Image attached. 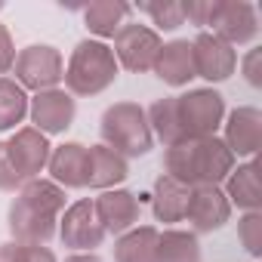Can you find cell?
Instances as JSON below:
<instances>
[{"label":"cell","mask_w":262,"mask_h":262,"mask_svg":"<svg viewBox=\"0 0 262 262\" xmlns=\"http://www.w3.org/2000/svg\"><path fill=\"white\" fill-rule=\"evenodd\" d=\"M65 210V191L50 179H31L22 185L10 207V231L16 244H47L56 234V222Z\"/></svg>","instance_id":"1"},{"label":"cell","mask_w":262,"mask_h":262,"mask_svg":"<svg viewBox=\"0 0 262 262\" xmlns=\"http://www.w3.org/2000/svg\"><path fill=\"white\" fill-rule=\"evenodd\" d=\"M13 65H16V83L22 90H34V93L56 90V83L65 77V65H62L59 50L47 47V43L25 47Z\"/></svg>","instance_id":"5"},{"label":"cell","mask_w":262,"mask_h":262,"mask_svg":"<svg viewBox=\"0 0 262 262\" xmlns=\"http://www.w3.org/2000/svg\"><path fill=\"white\" fill-rule=\"evenodd\" d=\"M259 59H262V53L259 50H253L250 56H247V62H244V74H247V80L253 83V86H259L262 80H259Z\"/></svg>","instance_id":"32"},{"label":"cell","mask_w":262,"mask_h":262,"mask_svg":"<svg viewBox=\"0 0 262 262\" xmlns=\"http://www.w3.org/2000/svg\"><path fill=\"white\" fill-rule=\"evenodd\" d=\"M225 198H228V204H237L247 213L259 210L262 191H259V167H256V161L244 164V167H234L225 176Z\"/></svg>","instance_id":"19"},{"label":"cell","mask_w":262,"mask_h":262,"mask_svg":"<svg viewBox=\"0 0 262 262\" xmlns=\"http://www.w3.org/2000/svg\"><path fill=\"white\" fill-rule=\"evenodd\" d=\"M161 37L155 28L148 25H139V22H129L123 25L117 34H114V59L126 68V71H155V62H158V53H161Z\"/></svg>","instance_id":"7"},{"label":"cell","mask_w":262,"mask_h":262,"mask_svg":"<svg viewBox=\"0 0 262 262\" xmlns=\"http://www.w3.org/2000/svg\"><path fill=\"white\" fill-rule=\"evenodd\" d=\"M158 228L142 225V228H129L126 234H120V241L114 244V262H155V250H158Z\"/></svg>","instance_id":"22"},{"label":"cell","mask_w":262,"mask_h":262,"mask_svg":"<svg viewBox=\"0 0 262 262\" xmlns=\"http://www.w3.org/2000/svg\"><path fill=\"white\" fill-rule=\"evenodd\" d=\"M228 151L234 158H253L262 145V114L250 105L244 108H234L228 114V123H225V139Z\"/></svg>","instance_id":"15"},{"label":"cell","mask_w":262,"mask_h":262,"mask_svg":"<svg viewBox=\"0 0 262 262\" xmlns=\"http://www.w3.org/2000/svg\"><path fill=\"white\" fill-rule=\"evenodd\" d=\"M22 185H25V179L19 176L13 158H10L7 142H0V191H16V188H22Z\"/></svg>","instance_id":"28"},{"label":"cell","mask_w":262,"mask_h":262,"mask_svg":"<svg viewBox=\"0 0 262 262\" xmlns=\"http://www.w3.org/2000/svg\"><path fill=\"white\" fill-rule=\"evenodd\" d=\"M167 176L198 188V185H219L225 176L234 170V155L228 145L216 136H201V139H185L179 145H170L164 155Z\"/></svg>","instance_id":"2"},{"label":"cell","mask_w":262,"mask_h":262,"mask_svg":"<svg viewBox=\"0 0 262 262\" xmlns=\"http://www.w3.org/2000/svg\"><path fill=\"white\" fill-rule=\"evenodd\" d=\"M102 139L120 158H142L151 151L155 136L145 117V108L136 102H114L102 114Z\"/></svg>","instance_id":"3"},{"label":"cell","mask_w":262,"mask_h":262,"mask_svg":"<svg viewBox=\"0 0 262 262\" xmlns=\"http://www.w3.org/2000/svg\"><path fill=\"white\" fill-rule=\"evenodd\" d=\"M228 216H231V204H228V198L219 185L191 188L185 219L194 225V231H216L228 222Z\"/></svg>","instance_id":"12"},{"label":"cell","mask_w":262,"mask_h":262,"mask_svg":"<svg viewBox=\"0 0 262 262\" xmlns=\"http://www.w3.org/2000/svg\"><path fill=\"white\" fill-rule=\"evenodd\" d=\"M139 10L148 13V16L155 19V25L164 28V31H173V28H179V25L185 22L179 4H139Z\"/></svg>","instance_id":"26"},{"label":"cell","mask_w":262,"mask_h":262,"mask_svg":"<svg viewBox=\"0 0 262 262\" xmlns=\"http://www.w3.org/2000/svg\"><path fill=\"white\" fill-rule=\"evenodd\" d=\"M129 176L126 158H120L117 151H111L108 145H93L86 151V185L90 188H114Z\"/></svg>","instance_id":"16"},{"label":"cell","mask_w":262,"mask_h":262,"mask_svg":"<svg viewBox=\"0 0 262 262\" xmlns=\"http://www.w3.org/2000/svg\"><path fill=\"white\" fill-rule=\"evenodd\" d=\"M93 207H96V216H99L105 234H126L139 222V201L133 191L108 188L93 201Z\"/></svg>","instance_id":"13"},{"label":"cell","mask_w":262,"mask_h":262,"mask_svg":"<svg viewBox=\"0 0 262 262\" xmlns=\"http://www.w3.org/2000/svg\"><path fill=\"white\" fill-rule=\"evenodd\" d=\"M237 237H241V244L247 247L250 256H259L262 253V216L259 213H247L237 222Z\"/></svg>","instance_id":"27"},{"label":"cell","mask_w":262,"mask_h":262,"mask_svg":"<svg viewBox=\"0 0 262 262\" xmlns=\"http://www.w3.org/2000/svg\"><path fill=\"white\" fill-rule=\"evenodd\" d=\"M114 77H117V59L111 47L99 40H80L68 59L62 80L68 86V96H99L114 83Z\"/></svg>","instance_id":"4"},{"label":"cell","mask_w":262,"mask_h":262,"mask_svg":"<svg viewBox=\"0 0 262 262\" xmlns=\"http://www.w3.org/2000/svg\"><path fill=\"white\" fill-rule=\"evenodd\" d=\"M182 16L194 25H210L213 13H216V0H191V4H179Z\"/></svg>","instance_id":"30"},{"label":"cell","mask_w":262,"mask_h":262,"mask_svg":"<svg viewBox=\"0 0 262 262\" xmlns=\"http://www.w3.org/2000/svg\"><path fill=\"white\" fill-rule=\"evenodd\" d=\"M86 145L80 142H65L59 145L53 155H50V173H53V182L62 188H83L86 185Z\"/></svg>","instance_id":"17"},{"label":"cell","mask_w":262,"mask_h":262,"mask_svg":"<svg viewBox=\"0 0 262 262\" xmlns=\"http://www.w3.org/2000/svg\"><path fill=\"white\" fill-rule=\"evenodd\" d=\"M31 120L37 123L34 129H40V133H65V129L71 126L74 120V99L65 93V90H43L31 99Z\"/></svg>","instance_id":"14"},{"label":"cell","mask_w":262,"mask_h":262,"mask_svg":"<svg viewBox=\"0 0 262 262\" xmlns=\"http://www.w3.org/2000/svg\"><path fill=\"white\" fill-rule=\"evenodd\" d=\"M25 114H28L25 90L10 77H0V129H13L16 123H22Z\"/></svg>","instance_id":"25"},{"label":"cell","mask_w":262,"mask_h":262,"mask_svg":"<svg viewBox=\"0 0 262 262\" xmlns=\"http://www.w3.org/2000/svg\"><path fill=\"white\" fill-rule=\"evenodd\" d=\"M210 34L225 40L228 47H241L256 40L259 22H256V7L247 0H216V13L210 19Z\"/></svg>","instance_id":"8"},{"label":"cell","mask_w":262,"mask_h":262,"mask_svg":"<svg viewBox=\"0 0 262 262\" xmlns=\"http://www.w3.org/2000/svg\"><path fill=\"white\" fill-rule=\"evenodd\" d=\"M155 71L164 83L170 86H185L194 77V62H191V43L188 40H170L161 47Z\"/></svg>","instance_id":"18"},{"label":"cell","mask_w":262,"mask_h":262,"mask_svg":"<svg viewBox=\"0 0 262 262\" xmlns=\"http://www.w3.org/2000/svg\"><path fill=\"white\" fill-rule=\"evenodd\" d=\"M13 253H16V244H0V262H13Z\"/></svg>","instance_id":"34"},{"label":"cell","mask_w":262,"mask_h":262,"mask_svg":"<svg viewBox=\"0 0 262 262\" xmlns=\"http://www.w3.org/2000/svg\"><path fill=\"white\" fill-rule=\"evenodd\" d=\"M59 237L71 250H96V247H102L105 228H102L90 198H83V201H77V204H71L65 210V216L59 219Z\"/></svg>","instance_id":"10"},{"label":"cell","mask_w":262,"mask_h":262,"mask_svg":"<svg viewBox=\"0 0 262 262\" xmlns=\"http://www.w3.org/2000/svg\"><path fill=\"white\" fill-rule=\"evenodd\" d=\"M0 10H4V4H0Z\"/></svg>","instance_id":"35"},{"label":"cell","mask_w":262,"mask_h":262,"mask_svg":"<svg viewBox=\"0 0 262 262\" xmlns=\"http://www.w3.org/2000/svg\"><path fill=\"white\" fill-rule=\"evenodd\" d=\"M145 117H148V126H151V136H158L167 148L185 142V129H182V120H179L176 96L158 99V102L145 111Z\"/></svg>","instance_id":"21"},{"label":"cell","mask_w":262,"mask_h":262,"mask_svg":"<svg viewBox=\"0 0 262 262\" xmlns=\"http://www.w3.org/2000/svg\"><path fill=\"white\" fill-rule=\"evenodd\" d=\"M65 262H102L96 253H74V256H68Z\"/></svg>","instance_id":"33"},{"label":"cell","mask_w":262,"mask_h":262,"mask_svg":"<svg viewBox=\"0 0 262 262\" xmlns=\"http://www.w3.org/2000/svg\"><path fill=\"white\" fill-rule=\"evenodd\" d=\"M191 62H194V77H204L210 83L228 80L237 68V53L225 40H219L210 31H201L191 40Z\"/></svg>","instance_id":"9"},{"label":"cell","mask_w":262,"mask_h":262,"mask_svg":"<svg viewBox=\"0 0 262 262\" xmlns=\"http://www.w3.org/2000/svg\"><path fill=\"white\" fill-rule=\"evenodd\" d=\"M155 262H201V244L191 231H164L158 234Z\"/></svg>","instance_id":"24"},{"label":"cell","mask_w":262,"mask_h":262,"mask_svg":"<svg viewBox=\"0 0 262 262\" xmlns=\"http://www.w3.org/2000/svg\"><path fill=\"white\" fill-rule=\"evenodd\" d=\"M7 148H10V158H13V164H16V170H19V176L25 182L37 179L40 170L50 164V155H53L47 136L40 133V129H34V126L16 129L13 139L7 142Z\"/></svg>","instance_id":"11"},{"label":"cell","mask_w":262,"mask_h":262,"mask_svg":"<svg viewBox=\"0 0 262 262\" xmlns=\"http://www.w3.org/2000/svg\"><path fill=\"white\" fill-rule=\"evenodd\" d=\"M126 16H129V4H120V0H99V4H90L83 10L86 28L99 37H114L123 28Z\"/></svg>","instance_id":"23"},{"label":"cell","mask_w":262,"mask_h":262,"mask_svg":"<svg viewBox=\"0 0 262 262\" xmlns=\"http://www.w3.org/2000/svg\"><path fill=\"white\" fill-rule=\"evenodd\" d=\"M188 198H191V188L170 179V176H161L155 182V219L158 222H182L185 219V210H188Z\"/></svg>","instance_id":"20"},{"label":"cell","mask_w":262,"mask_h":262,"mask_svg":"<svg viewBox=\"0 0 262 262\" xmlns=\"http://www.w3.org/2000/svg\"><path fill=\"white\" fill-rule=\"evenodd\" d=\"M13 262H56V253L47 244H16Z\"/></svg>","instance_id":"29"},{"label":"cell","mask_w":262,"mask_h":262,"mask_svg":"<svg viewBox=\"0 0 262 262\" xmlns=\"http://www.w3.org/2000/svg\"><path fill=\"white\" fill-rule=\"evenodd\" d=\"M16 62V47H13V37L7 31V25H0V74H7Z\"/></svg>","instance_id":"31"},{"label":"cell","mask_w":262,"mask_h":262,"mask_svg":"<svg viewBox=\"0 0 262 262\" xmlns=\"http://www.w3.org/2000/svg\"><path fill=\"white\" fill-rule=\"evenodd\" d=\"M179 120L185 129V139L216 136V126L222 123L225 102L216 90H188L185 96H176Z\"/></svg>","instance_id":"6"}]
</instances>
